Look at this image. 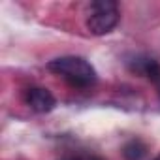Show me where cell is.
Instances as JSON below:
<instances>
[{"label": "cell", "mask_w": 160, "mask_h": 160, "mask_svg": "<svg viewBox=\"0 0 160 160\" xmlns=\"http://www.w3.org/2000/svg\"><path fill=\"white\" fill-rule=\"evenodd\" d=\"M66 160H100V158L98 156H92V154L91 156L87 154V156H73V158H66Z\"/></svg>", "instance_id": "obj_6"}, {"label": "cell", "mask_w": 160, "mask_h": 160, "mask_svg": "<svg viewBox=\"0 0 160 160\" xmlns=\"http://www.w3.org/2000/svg\"><path fill=\"white\" fill-rule=\"evenodd\" d=\"M119 23V6L113 0H96L91 4L87 28L94 36H104L111 32Z\"/></svg>", "instance_id": "obj_2"}, {"label": "cell", "mask_w": 160, "mask_h": 160, "mask_svg": "<svg viewBox=\"0 0 160 160\" xmlns=\"http://www.w3.org/2000/svg\"><path fill=\"white\" fill-rule=\"evenodd\" d=\"M130 68H132L136 73L145 75V77L151 79V81H154L156 85H160V64H158L154 58L138 57V58H134V62L130 64Z\"/></svg>", "instance_id": "obj_4"}, {"label": "cell", "mask_w": 160, "mask_h": 160, "mask_svg": "<svg viewBox=\"0 0 160 160\" xmlns=\"http://www.w3.org/2000/svg\"><path fill=\"white\" fill-rule=\"evenodd\" d=\"M27 104L36 113H49L57 102H55V96L47 89L34 87V89H28V92H27Z\"/></svg>", "instance_id": "obj_3"}, {"label": "cell", "mask_w": 160, "mask_h": 160, "mask_svg": "<svg viewBox=\"0 0 160 160\" xmlns=\"http://www.w3.org/2000/svg\"><path fill=\"white\" fill-rule=\"evenodd\" d=\"M145 154H147V145L138 138L126 141L124 147H122V156L126 160H141Z\"/></svg>", "instance_id": "obj_5"}, {"label": "cell", "mask_w": 160, "mask_h": 160, "mask_svg": "<svg viewBox=\"0 0 160 160\" xmlns=\"http://www.w3.org/2000/svg\"><path fill=\"white\" fill-rule=\"evenodd\" d=\"M154 160H160V156H156V158H154Z\"/></svg>", "instance_id": "obj_7"}, {"label": "cell", "mask_w": 160, "mask_h": 160, "mask_svg": "<svg viewBox=\"0 0 160 160\" xmlns=\"http://www.w3.org/2000/svg\"><path fill=\"white\" fill-rule=\"evenodd\" d=\"M49 70L62 75L73 87H91L96 81V72L81 57H60L49 62Z\"/></svg>", "instance_id": "obj_1"}]
</instances>
